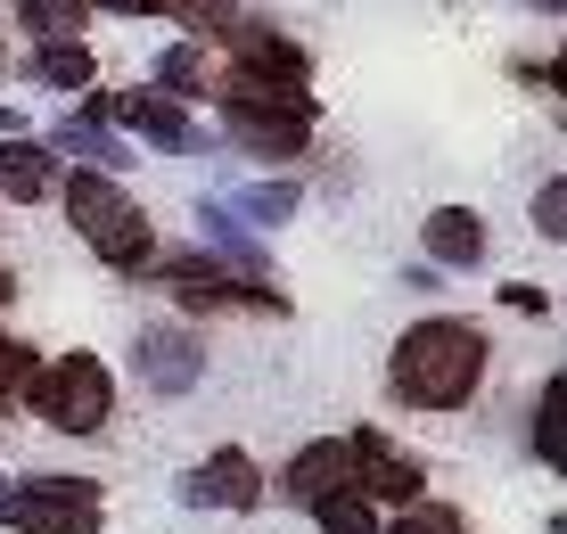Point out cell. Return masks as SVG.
<instances>
[{
    "label": "cell",
    "instance_id": "cell-1",
    "mask_svg": "<svg viewBox=\"0 0 567 534\" xmlns=\"http://www.w3.org/2000/svg\"><path fill=\"white\" fill-rule=\"evenodd\" d=\"M485 370H494V338L468 312H427V321H403V338L386 346V394L403 411H461L477 403Z\"/></svg>",
    "mask_w": 567,
    "mask_h": 534
},
{
    "label": "cell",
    "instance_id": "cell-2",
    "mask_svg": "<svg viewBox=\"0 0 567 534\" xmlns=\"http://www.w3.org/2000/svg\"><path fill=\"white\" fill-rule=\"evenodd\" d=\"M58 206H66L74 239L100 255L107 271H132V280L148 271V255H156V223H148V206H141V197H132L124 182H115V173H83V165H66V173H58Z\"/></svg>",
    "mask_w": 567,
    "mask_h": 534
},
{
    "label": "cell",
    "instance_id": "cell-3",
    "mask_svg": "<svg viewBox=\"0 0 567 534\" xmlns=\"http://www.w3.org/2000/svg\"><path fill=\"white\" fill-rule=\"evenodd\" d=\"M17 403H25L50 437H107V420H115V370H107L91 346L42 353V370L25 379Z\"/></svg>",
    "mask_w": 567,
    "mask_h": 534
},
{
    "label": "cell",
    "instance_id": "cell-4",
    "mask_svg": "<svg viewBox=\"0 0 567 534\" xmlns=\"http://www.w3.org/2000/svg\"><path fill=\"white\" fill-rule=\"evenodd\" d=\"M141 280L165 288L189 321H214V312H271V321H288V288H280V280H239V271L214 264L206 247H198V255H148Z\"/></svg>",
    "mask_w": 567,
    "mask_h": 534
},
{
    "label": "cell",
    "instance_id": "cell-5",
    "mask_svg": "<svg viewBox=\"0 0 567 534\" xmlns=\"http://www.w3.org/2000/svg\"><path fill=\"white\" fill-rule=\"evenodd\" d=\"M107 526V485L74 469H33L0 477V534H100Z\"/></svg>",
    "mask_w": 567,
    "mask_h": 534
},
{
    "label": "cell",
    "instance_id": "cell-6",
    "mask_svg": "<svg viewBox=\"0 0 567 534\" xmlns=\"http://www.w3.org/2000/svg\"><path fill=\"white\" fill-rule=\"evenodd\" d=\"M214 107H223V148H247L256 165H297L312 148V124H321V107H312V91H214Z\"/></svg>",
    "mask_w": 567,
    "mask_h": 534
},
{
    "label": "cell",
    "instance_id": "cell-7",
    "mask_svg": "<svg viewBox=\"0 0 567 534\" xmlns=\"http://www.w3.org/2000/svg\"><path fill=\"white\" fill-rule=\"evenodd\" d=\"M346 452H354V493L370 510H412L427 502V461L412 444H395L386 428H346Z\"/></svg>",
    "mask_w": 567,
    "mask_h": 534
},
{
    "label": "cell",
    "instance_id": "cell-8",
    "mask_svg": "<svg viewBox=\"0 0 567 534\" xmlns=\"http://www.w3.org/2000/svg\"><path fill=\"white\" fill-rule=\"evenodd\" d=\"M132 370L156 403H182L189 387H206V329L198 321H148L132 338Z\"/></svg>",
    "mask_w": 567,
    "mask_h": 534
},
{
    "label": "cell",
    "instance_id": "cell-9",
    "mask_svg": "<svg viewBox=\"0 0 567 534\" xmlns=\"http://www.w3.org/2000/svg\"><path fill=\"white\" fill-rule=\"evenodd\" d=\"M264 493H271V477H264V461L247 444H214L198 469H182L189 510H230V518H247V510H264Z\"/></svg>",
    "mask_w": 567,
    "mask_h": 534
},
{
    "label": "cell",
    "instance_id": "cell-10",
    "mask_svg": "<svg viewBox=\"0 0 567 534\" xmlns=\"http://www.w3.org/2000/svg\"><path fill=\"white\" fill-rule=\"evenodd\" d=\"M107 124H115V132H132V141H148L156 156H198V148H223V141H206V132L189 124V107H173V99H156L148 83H141V91H115Z\"/></svg>",
    "mask_w": 567,
    "mask_h": 534
},
{
    "label": "cell",
    "instance_id": "cell-11",
    "mask_svg": "<svg viewBox=\"0 0 567 534\" xmlns=\"http://www.w3.org/2000/svg\"><path fill=\"white\" fill-rule=\"evenodd\" d=\"M494 255V230H485L477 206H427L420 214V264L436 271H477Z\"/></svg>",
    "mask_w": 567,
    "mask_h": 534
},
{
    "label": "cell",
    "instance_id": "cell-12",
    "mask_svg": "<svg viewBox=\"0 0 567 534\" xmlns=\"http://www.w3.org/2000/svg\"><path fill=\"white\" fill-rule=\"evenodd\" d=\"M189 223H198V239H206V255L214 264H230L239 280H271V255H264V239L239 223V214L223 206V197H189Z\"/></svg>",
    "mask_w": 567,
    "mask_h": 534
},
{
    "label": "cell",
    "instance_id": "cell-13",
    "mask_svg": "<svg viewBox=\"0 0 567 534\" xmlns=\"http://www.w3.org/2000/svg\"><path fill=\"white\" fill-rule=\"evenodd\" d=\"M346 485H354L346 437H312V444H297V461L280 469V502H297V510H312L321 493H346Z\"/></svg>",
    "mask_w": 567,
    "mask_h": 534
},
{
    "label": "cell",
    "instance_id": "cell-14",
    "mask_svg": "<svg viewBox=\"0 0 567 534\" xmlns=\"http://www.w3.org/2000/svg\"><path fill=\"white\" fill-rule=\"evenodd\" d=\"M42 148L66 156V165H83V173H115V182H124V165H132V141H115L107 124H74V115L42 132Z\"/></svg>",
    "mask_w": 567,
    "mask_h": 534
},
{
    "label": "cell",
    "instance_id": "cell-15",
    "mask_svg": "<svg viewBox=\"0 0 567 534\" xmlns=\"http://www.w3.org/2000/svg\"><path fill=\"white\" fill-rule=\"evenodd\" d=\"M0 197L9 206H42V197H58V156L42 141H0Z\"/></svg>",
    "mask_w": 567,
    "mask_h": 534
},
{
    "label": "cell",
    "instance_id": "cell-16",
    "mask_svg": "<svg viewBox=\"0 0 567 534\" xmlns=\"http://www.w3.org/2000/svg\"><path fill=\"white\" fill-rule=\"evenodd\" d=\"M148 74H156L148 91H156V99H173V107H189V99H214V58H206L198 42H173Z\"/></svg>",
    "mask_w": 567,
    "mask_h": 534
},
{
    "label": "cell",
    "instance_id": "cell-17",
    "mask_svg": "<svg viewBox=\"0 0 567 534\" xmlns=\"http://www.w3.org/2000/svg\"><path fill=\"white\" fill-rule=\"evenodd\" d=\"M223 206L239 214L247 230H288V223H297V206H305V189L288 182V173H280V182H271V173H264V182H247L239 197H223Z\"/></svg>",
    "mask_w": 567,
    "mask_h": 534
},
{
    "label": "cell",
    "instance_id": "cell-18",
    "mask_svg": "<svg viewBox=\"0 0 567 534\" xmlns=\"http://www.w3.org/2000/svg\"><path fill=\"white\" fill-rule=\"evenodd\" d=\"M25 74L42 91H74V99H83L91 83H100V58H91V42H42L25 58Z\"/></svg>",
    "mask_w": 567,
    "mask_h": 534
},
{
    "label": "cell",
    "instance_id": "cell-19",
    "mask_svg": "<svg viewBox=\"0 0 567 534\" xmlns=\"http://www.w3.org/2000/svg\"><path fill=\"white\" fill-rule=\"evenodd\" d=\"M132 17H173V25L189 33V42H223L230 17H239V0H132Z\"/></svg>",
    "mask_w": 567,
    "mask_h": 534
},
{
    "label": "cell",
    "instance_id": "cell-20",
    "mask_svg": "<svg viewBox=\"0 0 567 534\" xmlns=\"http://www.w3.org/2000/svg\"><path fill=\"white\" fill-rule=\"evenodd\" d=\"M0 9L33 33V50H42V42H83V25H91L83 0H0Z\"/></svg>",
    "mask_w": 567,
    "mask_h": 534
},
{
    "label": "cell",
    "instance_id": "cell-21",
    "mask_svg": "<svg viewBox=\"0 0 567 534\" xmlns=\"http://www.w3.org/2000/svg\"><path fill=\"white\" fill-rule=\"evenodd\" d=\"M526 437H535V469L567 461V379H559V370L535 387V420H526Z\"/></svg>",
    "mask_w": 567,
    "mask_h": 534
},
{
    "label": "cell",
    "instance_id": "cell-22",
    "mask_svg": "<svg viewBox=\"0 0 567 534\" xmlns=\"http://www.w3.org/2000/svg\"><path fill=\"white\" fill-rule=\"evenodd\" d=\"M305 518H312V534H379V510H370L354 485H346V493H321Z\"/></svg>",
    "mask_w": 567,
    "mask_h": 534
},
{
    "label": "cell",
    "instance_id": "cell-23",
    "mask_svg": "<svg viewBox=\"0 0 567 534\" xmlns=\"http://www.w3.org/2000/svg\"><path fill=\"white\" fill-rule=\"evenodd\" d=\"M379 534H477V526H468V510H453V502H412V510H395V518H379Z\"/></svg>",
    "mask_w": 567,
    "mask_h": 534
},
{
    "label": "cell",
    "instance_id": "cell-24",
    "mask_svg": "<svg viewBox=\"0 0 567 534\" xmlns=\"http://www.w3.org/2000/svg\"><path fill=\"white\" fill-rule=\"evenodd\" d=\"M33 370H42L33 338H9V329H0V411H9L17 394H25V379H33Z\"/></svg>",
    "mask_w": 567,
    "mask_h": 534
},
{
    "label": "cell",
    "instance_id": "cell-25",
    "mask_svg": "<svg viewBox=\"0 0 567 534\" xmlns=\"http://www.w3.org/2000/svg\"><path fill=\"white\" fill-rule=\"evenodd\" d=\"M535 230H543V239H551V247L567 239V182H559V173H551V182L535 189Z\"/></svg>",
    "mask_w": 567,
    "mask_h": 534
},
{
    "label": "cell",
    "instance_id": "cell-26",
    "mask_svg": "<svg viewBox=\"0 0 567 534\" xmlns=\"http://www.w3.org/2000/svg\"><path fill=\"white\" fill-rule=\"evenodd\" d=\"M502 305H511V312H526V321H551V296H543V288H526V280H511V288H502Z\"/></svg>",
    "mask_w": 567,
    "mask_h": 534
},
{
    "label": "cell",
    "instance_id": "cell-27",
    "mask_svg": "<svg viewBox=\"0 0 567 534\" xmlns=\"http://www.w3.org/2000/svg\"><path fill=\"white\" fill-rule=\"evenodd\" d=\"M17 132H25V107H17V99H0V141H17Z\"/></svg>",
    "mask_w": 567,
    "mask_h": 534
},
{
    "label": "cell",
    "instance_id": "cell-28",
    "mask_svg": "<svg viewBox=\"0 0 567 534\" xmlns=\"http://www.w3.org/2000/svg\"><path fill=\"white\" fill-rule=\"evenodd\" d=\"M91 17H132V0H83Z\"/></svg>",
    "mask_w": 567,
    "mask_h": 534
},
{
    "label": "cell",
    "instance_id": "cell-29",
    "mask_svg": "<svg viewBox=\"0 0 567 534\" xmlns=\"http://www.w3.org/2000/svg\"><path fill=\"white\" fill-rule=\"evenodd\" d=\"M518 9H535V17H559V9H567V0H518Z\"/></svg>",
    "mask_w": 567,
    "mask_h": 534
},
{
    "label": "cell",
    "instance_id": "cell-30",
    "mask_svg": "<svg viewBox=\"0 0 567 534\" xmlns=\"http://www.w3.org/2000/svg\"><path fill=\"white\" fill-rule=\"evenodd\" d=\"M9 296H17V271H9V264H0V305H9Z\"/></svg>",
    "mask_w": 567,
    "mask_h": 534
},
{
    "label": "cell",
    "instance_id": "cell-31",
    "mask_svg": "<svg viewBox=\"0 0 567 534\" xmlns=\"http://www.w3.org/2000/svg\"><path fill=\"white\" fill-rule=\"evenodd\" d=\"M0 25H9V9H0Z\"/></svg>",
    "mask_w": 567,
    "mask_h": 534
},
{
    "label": "cell",
    "instance_id": "cell-32",
    "mask_svg": "<svg viewBox=\"0 0 567 534\" xmlns=\"http://www.w3.org/2000/svg\"><path fill=\"white\" fill-rule=\"evenodd\" d=\"M0 477H9V469H0Z\"/></svg>",
    "mask_w": 567,
    "mask_h": 534
}]
</instances>
